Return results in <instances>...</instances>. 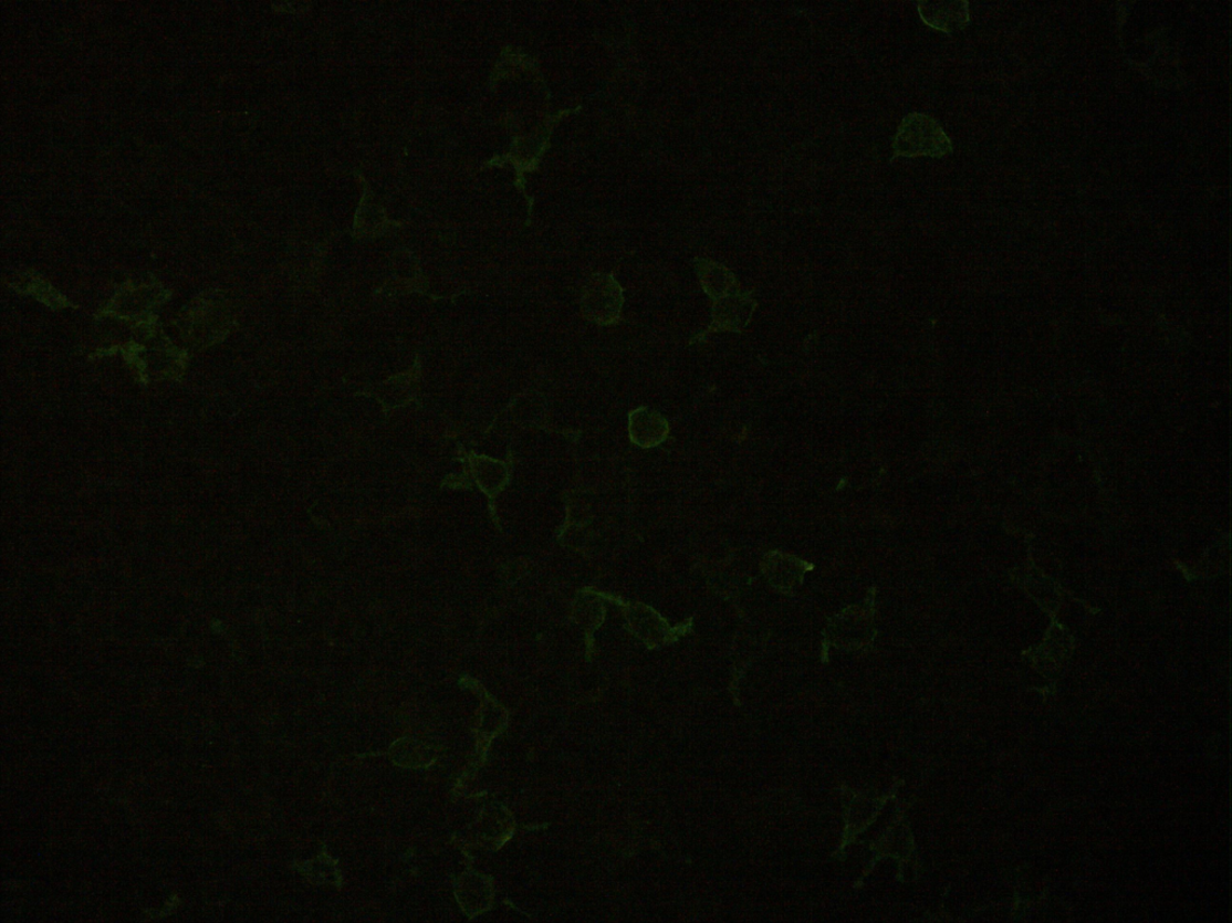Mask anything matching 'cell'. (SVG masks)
I'll return each instance as SVG.
<instances>
[{"label": "cell", "instance_id": "6da1fadb", "mask_svg": "<svg viewBox=\"0 0 1232 923\" xmlns=\"http://www.w3.org/2000/svg\"><path fill=\"white\" fill-rule=\"evenodd\" d=\"M897 157L928 156L941 158L953 153V146L939 122L930 116L912 113L902 118L894 141Z\"/></svg>", "mask_w": 1232, "mask_h": 923}, {"label": "cell", "instance_id": "7a4b0ae2", "mask_svg": "<svg viewBox=\"0 0 1232 923\" xmlns=\"http://www.w3.org/2000/svg\"><path fill=\"white\" fill-rule=\"evenodd\" d=\"M625 303L624 290L613 276L596 275L584 289L583 316L599 327L618 324Z\"/></svg>", "mask_w": 1232, "mask_h": 923}, {"label": "cell", "instance_id": "3957f363", "mask_svg": "<svg viewBox=\"0 0 1232 923\" xmlns=\"http://www.w3.org/2000/svg\"><path fill=\"white\" fill-rule=\"evenodd\" d=\"M628 432L636 444L650 448L667 439L669 424L661 413L640 406L628 415Z\"/></svg>", "mask_w": 1232, "mask_h": 923}, {"label": "cell", "instance_id": "277c9868", "mask_svg": "<svg viewBox=\"0 0 1232 923\" xmlns=\"http://www.w3.org/2000/svg\"><path fill=\"white\" fill-rule=\"evenodd\" d=\"M922 21L937 31L952 34L957 30H964L969 24V3H917Z\"/></svg>", "mask_w": 1232, "mask_h": 923}]
</instances>
